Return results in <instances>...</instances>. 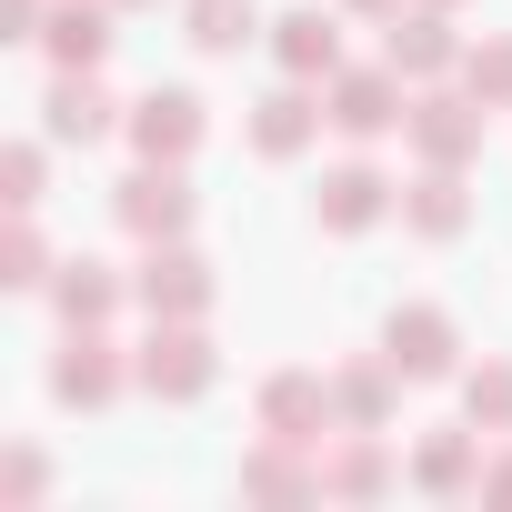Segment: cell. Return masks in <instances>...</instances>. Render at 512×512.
<instances>
[{
  "label": "cell",
  "mask_w": 512,
  "mask_h": 512,
  "mask_svg": "<svg viewBox=\"0 0 512 512\" xmlns=\"http://www.w3.org/2000/svg\"><path fill=\"white\" fill-rule=\"evenodd\" d=\"M111 211H121V231H141V241H181V231H191V181H181V161H141V171L111 191Z\"/></svg>",
  "instance_id": "cell-1"
},
{
  "label": "cell",
  "mask_w": 512,
  "mask_h": 512,
  "mask_svg": "<svg viewBox=\"0 0 512 512\" xmlns=\"http://www.w3.org/2000/svg\"><path fill=\"white\" fill-rule=\"evenodd\" d=\"M322 111H332V131H342V141H382L392 121H412V111H402V71H392V61H382V71H332V101H322Z\"/></svg>",
  "instance_id": "cell-2"
},
{
  "label": "cell",
  "mask_w": 512,
  "mask_h": 512,
  "mask_svg": "<svg viewBox=\"0 0 512 512\" xmlns=\"http://www.w3.org/2000/svg\"><path fill=\"white\" fill-rule=\"evenodd\" d=\"M402 211V191L372 171V161H342V171H322V191H312V221L322 231H382Z\"/></svg>",
  "instance_id": "cell-3"
},
{
  "label": "cell",
  "mask_w": 512,
  "mask_h": 512,
  "mask_svg": "<svg viewBox=\"0 0 512 512\" xmlns=\"http://www.w3.org/2000/svg\"><path fill=\"white\" fill-rule=\"evenodd\" d=\"M141 392H161V402H201V392H211V342H201V322H161V332L141 342Z\"/></svg>",
  "instance_id": "cell-4"
},
{
  "label": "cell",
  "mask_w": 512,
  "mask_h": 512,
  "mask_svg": "<svg viewBox=\"0 0 512 512\" xmlns=\"http://www.w3.org/2000/svg\"><path fill=\"white\" fill-rule=\"evenodd\" d=\"M141 302H151L161 322H201V312H211V262H201V251H181V241H151Z\"/></svg>",
  "instance_id": "cell-5"
},
{
  "label": "cell",
  "mask_w": 512,
  "mask_h": 512,
  "mask_svg": "<svg viewBox=\"0 0 512 512\" xmlns=\"http://www.w3.org/2000/svg\"><path fill=\"white\" fill-rule=\"evenodd\" d=\"M201 131H211V121H201L191 91H141V101H131V141H141V161H191Z\"/></svg>",
  "instance_id": "cell-6"
},
{
  "label": "cell",
  "mask_w": 512,
  "mask_h": 512,
  "mask_svg": "<svg viewBox=\"0 0 512 512\" xmlns=\"http://www.w3.org/2000/svg\"><path fill=\"white\" fill-rule=\"evenodd\" d=\"M382 352H392V372H412V382H432V372H452V312H432V302H402L392 322H382Z\"/></svg>",
  "instance_id": "cell-7"
},
{
  "label": "cell",
  "mask_w": 512,
  "mask_h": 512,
  "mask_svg": "<svg viewBox=\"0 0 512 512\" xmlns=\"http://www.w3.org/2000/svg\"><path fill=\"white\" fill-rule=\"evenodd\" d=\"M111 392H121V362H111V342H101V322H91V332H71V342H61V362H51V402L101 412Z\"/></svg>",
  "instance_id": "cell-8"
},
{
  "label": "cell",
  "mask_w": 512,
  "mask_h": 512,
  "mask_svg": "<svg viewBox=\"0 0 512 512\" xmlns=\"http://www.w3.org/2000/svg\"><path fill=\"white\" fill-rule=\"evenodd\" d=\"M332 111L302 91V81H282L262 111H251V151H262V161H292V151H312V131H322Z\"/></svg>",
  "instance_id": "cell-9"
},
{
  "label": "cell",
  "mask_w": 512,
  "mask_h": 512,
  "mask_svg": "<svg viewBox=\"0 0 512 512\" xmlns=\"http://www.w3.org/2000/svg\"><path fill=\"white\" fill-rule=\"evenodd\" d=\"M272 51H282L292 81H332V71H342V11H292V21H272Z\"/></svg>",
  "instance_id": "cell-10"
},
{
  "label": "cell",
  "mask_w": 512,
  "mask_h": 512,
  "mask_svg": "<svg viewBox=\"0 0 512 512\" xmlns=\"http://www.w3.org/2000/svg\"><path fill=\"white\" fill-rule=\"evenodd\" d=\"M111 121H121V101H111L91 71H61L51 101H41V131H51V141H101Z\"/></svg>",
  "instance_id": "cell-11"
},
{
  "label": "cell",
  "mask_w": 512,
  "mask_h": 512,
  "mask_svg": "<svg viewBox=\"0 0 512 512\" xmlns=\"http://www.w3.org/2000/svg\"><path fill=\"white\" fill-rule=\"evenodd\" d=\"M262 432H272V442H312V432H332V392H322L312 372H272V382H262Z\"/></svg>",
  "instance_id": "cell-12"
},
{
  "label": "cell",
  "mask_w": 512,
  "mask_h": 512,
  "mask_svg": "<svg viewBox=\"0 0 512 512\" xmlns=\"http://www.w3.org/2000/svg\"><path fill=\"white\" fill-rule=\"evenodd\" d=\"M402 131H412V151H422V161L462 171V161H472V141H482V111H472V101H412V121H402Z\"/></svg>",
  "instance_id": "cell-13"
},
{
  "label": "cell",
  "mask_w": 512,
  "mask_h": 512,
  "mask_svg": "<svg viewBox=\"0 0 512 512\" xmlns=\"http://www.w3.org/2000/svg\"><path fill=\"white\" fill-rule=\"evenodd\" d=\"M402 221L422 231V241H462V221H472V191H462V171H422L412 191H402Z\"/></svg>",
  "instance_id": "cell-14"
},
{
  "label": "cell",
  "mask_w": 512,
  "mask_h": 512,
  "mask_svg": "<svg viewBox=\"0 0 512 512\" xmlns=\"http://www.w3.org/2000/svg\"><path fill=\"white\" fill-rule=\"evenodd\" d=\"M51 302H61L71 332H91V322L121 312V272H111V262H61V272H51Z\"/></svg>",
  "instance_id": "cell-15"
},
{
  "label": "cell",
  "mask_w": 512,
  "mask_h": 512,
  "mask_svg": "<svg viewBox=\"0 0 512 512\" xmlns=\"http://www.w3.org/2000/svg\"><path fill=\"white\" fill-rule=\"evenodd\" d=\"M41 51H51L61 71H101V51H111V11H101V0H71V11L41 31Z\"/></svg>",
  "instance_id": "cell-16"
},
{
  "label": "cell",
  "mask_w": 512,
  "mask_h": 512,
  "mask_svg": "<svg viewBox=\"0 0 512 512\" xmlns=\"http://www.w3.org/2000/svg\"><path fill=\"white\" fill-rule=\"evenodd\" d=\"M452 61L462 51H452V21L442 11H412V21L392 11V71H452Z\"/></svg>",
  "instance_id": "cell-17"
},
{
  "label": "cell",
  "mask_w": 512,
  "mask_h": 512,
  "mask_svg": "<svg viewBox=\"0 0 512 512\" xmlns=\"http://www.w3.org/2000/svg\"><path fill=\"white\" fill-rule=\"evenodd\" d=\"M392 382H402V372H392V352H382V362H352V372L332 382V402H342V422H352V432H372V422L392 412Z\"/></svg>",
  "instance_id": "cell-18"
},
{
  "label": "cell",
  "mask_w": 512,
  "mask_h": 512,
  "mask_svg": "<svg viewBox=\"0 0 512 512\" xmlns=\"http://www.w3.org/2000/svg\"><path fill=\"white\" fill-rule=\"evenodd\" d=\"M241 41H262V21H251V0H191V51L231 61Z\"/></svg>",
  "instance_id": "cell-19"
},
{
  "label": "cell",
  "mask_w": 512,
  "mask_h": 512,
  "mask_svg": "<svg viewBox=\"0 0 512 512\" xmlns=\"http://www.w3.org/2000/svg\"><path fill=\"white\" fill-rule=\"evenodd\" d=\"M412 482H422V492H472V482H482V462H472V442H462V432H432V442L412 452Z\"/></svg>",
  "instance_id": "cell-20"
},
{
  "label": "cell",
  "mask_w": 512,
  "mask_h": 512,
  "mask_svg": "<svg viewBox=\"0 0 512 512\" xmlns=\"http://www.w3.org/2000/svg\"><path fill=\"white\" fill-rule=\"evenodd\" d=\"M0 282H21V292H31V282H51V241H41V221H31V211L11 221V241H0Z\"/></svg>",
  "instance_id": "cell-21"
},
{
  "label": "cell",
  "mask_w": 512,
  "mask_h": 512,
  "mask_svg": "<svg viewBox=\"0 0 512 512\" xmlns=\"http://www.w3.org/2000/svg\"><path fill=\"white\" fill-rule=\"evenodd\" d=\"M382 482H392V462H382V442H352V452H342V462L322 472V492H352V502H372Z\"/></svg>",
  "instance_id": "cell-22"
},
{
  "label": "cell",
  "mask_w": 512,
  "mask_h": 512,
  "mask_svg": "<svg viewBox=\"0 0 512 512\" xmlns=\"http://www.w3.org/2000/svg\"><path fill=\"white\" fill-rule=\"evenodd\" d=\"M41 171H51V161H41V141H11V151H0V201L31 211V201H41Z\"/></svg>",
  "instance_id": "cell-23"
},
{
  "label": "cell",
  "mask_w": 512,
  "mask_h": 512,
  "mask_svg": "<svg viewBox=\"0 0 512 512\" xmlns=\"http://www.w3.org/2000/svg\"><path fill=\"white\" fill-rule=\"evenodd\" d=\"M462 402H472V422H492V432H512V362H482Z\"/></svg>",
  "instance_id": "cell-24"
},
{
  "label": "cell",
  "mask_w": 512,
  "mask_h": 512,
  "mask_svg": "<svg viewBox=\"0 0 512 512\" xmlns=\"http://www.w3.org/2000/svg\"><path fill=\"white\" fill-rule=\"evenodd\" d=\"M241 492H282V502H292V492H312V472H302L292 452H251V462H241Z\"/></svg>",
  "instance_id": "cell-25"
},
{
  "label": "cell",
  "mask_w": 512,
  "mask_h": 512,
  "mask_svg": "<svg viewBox=\"0 0 512 512\" xmlns=\"http://www.w3.org/2000/svg\"><path fill=\"white\" fill-rule=\"evenodd\" d=\"M462 71H472V101H482V111H492V101H512V41H482Z\"/></svg>",
  "instance_id": "cell-26"
},
{
  "label": "cell",
  "mask_w": 512,
  "mask_h": 512,
  "mask_svg": "<svg viewBox=\"0 0 512 512\" xmlns=\"http://www.w3.org/2000/svg\"><path fill=\"white\" fill-rule=\"evenodd\" d=\"M41 492H51V462L21 452V462H11V502H41Z\"/></svg>",
  "instance_id": "cell-27"
},
{
  "label": "cell",
  "mask_w": 512,
  "mask_h": 512,
  "mask_svg": "<svg viewBox=\"0 0 512 512\" xmlns=\"http://www.w3.org/2000/svg\"><path fill=\"white\" fill-rule=\"evenodd\" d=\"M0 41H41V0H0Z\"/></svg>",
  "instance_id": "cell-28"
},
{
  "label": "cell",
  "mask_w": 512,
  "mask_h": 512,
  "mask_svg": "<svg viewBox=\"0 0 512 512\" xmlns=\"http://www.w3.org/2000/svg\"><path fill=\"white\" fill-rule=\"evenodd\" d=\"M482 492H492V502H512V462H492V472H482Z\"/></svg>",
  "instance_id": "cell-29"
},
{
  "label": "cell",
  "mask_w": 512,
  "mask_h": 512,
  "mask_svg": "<svg viewBox=\"0 0 512 512\" xmlns=\"http://www.w3.org/2000/svg\"><path fill=\"white\" fill-rule=\"evenodd\" d=\"M342 11H402V0H342Z\"/></svg>",
  "instance_id": "cell-30"
},
{
  "label": "cell",
  "mask_w": 512,
  "mask_h": 512,
  "mask_svg": "<svg viewBox=\"0 0 512 512\" xmlns=\"http://www.w3.org/2000/svg\"><path fill=\"white\" fill-rule=\"evenodd\" d=\"M422 11H452V0H422Z\"/></svg>",
  "instance_id": "cell-31"
},
{
  "label": "cell",
  "mask_w": 512,
  "mask_h": 512,
  "mask_svg": "<svg viewBox=\"0 0 512 512\" xmlns=\"http://www.w3.org/2000/svg\"><path fill=\"white\" fill-rule=\"evenodd\" d=\"M111 11H141V0H111Z\"/></svg>",
  "instance_id": "cell-32"
}]
</instances>
